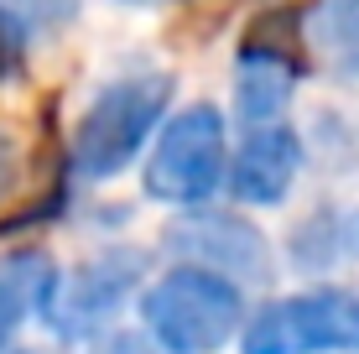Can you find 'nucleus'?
<instances>
[{
    "label": "nucleus",
    "mask_w": 359,
    "mask_h": 354,
    "mask_svg": "<svg viewBox=\"0 0 359 354\" xmlns=\"http://www.w3.org/2000/svg\"><path fill=\"white\" fill-rule=\"evenodd\" d=\"M302 36L339 79H359V0H313Z\"/></svg>",
    "instance_id": "9d476101"
},
{
    "label": "nucleus",
    "mask_w": 359,
    "mask_h": 354,
    "mask_svg": "<svg viewBox=\"0 0 359 354\" xmlns=\"http://www.w3.org/2000/svg\"><path fill=\"white\" fill-rule=\"evenodd\" d=\"M245 354H359V297L339 287L297 292L245 323Z\"/></svg>",
    "instance_id": "20e7f679"
},
{
    "label": "nucleus",
    "mask_w": 359,
    "mask_h": 354,
    "mask_svg": "<svg viewBox=\"0 0 359 354\" xmlns=\"http://www.w3.org/2000/svg\"><path fill=\"white\" fill-rule=\"evenodd\" d=\"M99 354H162V349H151L146 339H135V334H115V339H104L99 344ZM172 354V349H167Z\"/></svg>",
    "instance_id": "ddd939ff"
},
{
    "label": "nucleus",
    "mask_w": 359,
    "mask_h": 354,
    "mask_svg": "<svg viewBox=\"0 0 359 354\" xmlns=\"http://www.w3.org/2000/svg\"><path fill=\"white\" fill-rule=\"evenodd\" d=\"M27 172H32L27 141H21V130H11L6 120H0V198H16Z\"/></svg>",
    "instance_id": "9b49d317"
},
{
    "label": "nucleus",
    "mask_w": 359,
    "mask_h": 354,
    "mask_svg": "<svg viewBox=\"0 0 359 354\" xmlns=\"http://www.w3.org/2000/svg\"><path fill=\"white\" fill-rule=\"evenodd\" d=\"M167 245L177 255H188L193 266H208V271H224L234 282H266L271 276V250H266V235L245 219H229V214H198V219H182V224L167 229Z\"/></svg>",
    "instance_id": "0eeeda50"
},
{
    "label": "nucleus",
    "mask_w": 359,
    "mask_h": 354,
    "mask_svg": "<svg viewBox=\"0 0 359 354\" xmlns=\"http://www.w3.org/2000/svg\"><path fill=\"white\" fill-rule=\"evenodd\" d=\"M339 255H359V214L339 219Z\"/></svg>",
    "instance_id": "4468645a"
},
{
    "label": "nucleus",
    "mask_w": 359,
    "mask_h": 354,
    "mask_svg": "<svg viewBox=\"0 0 359 354\" xmlns=\"http://www.w3.org/2000/svg\"><path fill=\"white\" fill-rule=\"evenodd\" d=\"M297 167H302V141L292 136L287 125H250V136L240 141V151H234V193H240L245 203H281L297 177Z\"/></svg>",
    "instance_id": "6e6552de"
},
{
    "label": "nucleus",
    "mask_w": 359,
    "mask_h": 354,
    "mask_svg": "<svg viewBox=\"0 0 359 354\" xmlns=\"http://www.w3.org/2000/svg\"><path fill=\"white\" fill-rule=\"evenodd\" d=\"M53 292H57V271L42 250H21L0 261V354L32 313H47Z\"/></svg>",
    "instance_id": "1a4fd4ad"
},
{
    "label": "nucleus",
    "mask_w": 359,
    "mask_h": 354,
    "mask_svg": "<svg viewBox=\"0 0 359 354\" xmlns=\"http://www.w3.org/2000/svg\"><path fill=\"white\" fill-rule=\"evenodd\" d=\"M21 27H68L79 16V0H6Z\"/></svg>",
    "instance_id": "f8f14e48"
},
{
    "label": "nucleus",
    "mask_w": 359,
    "mask_h": 354,
    "mask_svg": "<svg viewBox=\"0 0 359 354\" xmlns=\"http://www.w3.org/2000/svg\"><path fill=\"white\" fill-rule=\"evenodd\" d=\"M167 100H172V73H130V79L109 83L79 120V136L68 151L73 172L89 182L115 177L156 130Z\"/></svg>",
    "instance_id": "f03ea898"
},
{
    "label": "nucleus",
    "mask_w": 359,
    "mask_h": 354,
    "mask_svg": "<svg viewBox=\"0 0 359 354\" xmlns=\"http://www.w3.org/2000/svg\"><path fill=\"white\" fill-rule=\"evenodd\" d=\"M224 115L214 104L177 109L167 120L162 141H156L151 162H146V193L156 203H177V209H198L219 193L224 182Z\"/></svg>",
    "instance_id": "7ed1b4c3"
},
{
    "label": "nucleus",
    "mask_w": 359,
    "mask_h": 354,
    "mask_svg": "<svg viewBox=\"0 0 359 354\" xmlns=\"http://www.w3.org/2000/svg\"><path fill=\"white\" fill-rule=\"evenodd\" d=\"M141 271H146V255L135 245L99 250L94 261H83L73 271L68 287L57 282L53 302H47V318H53V328L63 339H89L126 308V297L141 287Z\"/></svg>",
    "instance_id": "423d86ee"
},
{
    "label": "nucleus",
    "mask_w": 359,
    "mask_h": 354,
    "mask_svg": "<svg viewBox=\"0 0 359 354\" xmlns=\"http://www.w3.org/2000/svg\"><path fill=\"white\" fill-rule=\"evenodd\" d=\"M297 79H302V53H297V11H271L245 36L240 63H234V104L245 125H271L287 109Z\"/></svg>",
    "instance_id": "39448f33"
},
{
    "label": "nucleus",
    "mask_w": 359,
    "mask_h": 354,
    "mask_svg": "<svg viewBox=\"0 0 359 354\" xmlns=\"http://www.w3.org/2000/svg\"><path fill=\"white\" fill-rule=\"evenodd\" d=\"M146 334L172 354H214L245 318V297L234 276L208 266H177L156 287L141 292Z\"/></svg>",
    "instance_id": "f257e3e1"
}]
</instances>
